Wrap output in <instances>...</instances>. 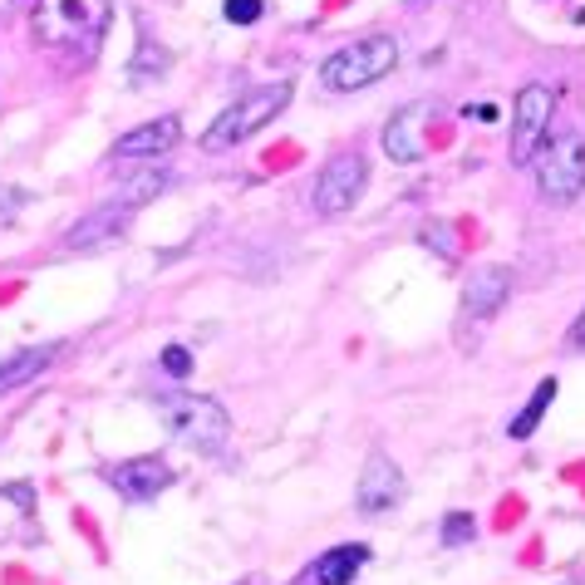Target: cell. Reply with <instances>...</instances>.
<instances>
[{"instance_id": "30bf717a", "label": "cell", "mask_w": 585, "mask_h": 585, "mask_svg": "<svg viewBox=\"0 0 585 585\" xmlns=\"http://www.w3.org/2000/svg\"><path fill=\"white\" fill-rule=\"evenodd\" d=\"M104 482H109L114 492H123L128 502H153L158 492L173 487V468H168L163 458H128V463L104 468Z\"/></svg>"}, {"instance_id": "52a82bcc", "label": "cell", "mask_w": 585, "mask_h": 585, "mask_svg": "<svg viewBox=\"0 0 585 585\" xmlns=\"http://www.w3.org/2000/svg\"><path fill=\"white\" fill-rule=\"evenodd\" d=\"M551 114H556V94H551V89L527 84V89L517 94V109H512V148H507L517 168H527L531 158H536V148L546 143Z\"/></svg>"}, {"instance_id": "e0dca14e", "label": "cell", "mask_w": 585, "mask_h": 585, "mask_svg": "<svg viewBox=\"0 0 585 585\" xmlns=\"http://www.w3.org/2000/svg\"><path fill=\"white\" fill-rule=\"evenodd\" d=\"M163 187H168V168H148V173H138L133 182H123V197H118V202L138 212V207H143L148 197H158Z\"/></svg>"}, {"instance_id": "2e32d148", "label": "cell", "mask_w": 585, "mask_h": 585, "mask_svg": "<svg viewBox=\"0 0 585 585\" xmlns=\"http://www.w3.org/2000/svg\"><path fill=\"white\" fill-rule=\"evenodd\" d=\"M556 394H561V384H556V379H541V384L531 389L527 409H522L517 418H512V423H507V433H512L517 443H522V438H531V433H536V423L546 418V409H551V399H556Z\"/></svg>"}, {"instance_id": "4fadbf2b", "label": "cell", "mask_w": 585, "mask_h": 585, "mask_svg": "<svg viewBox=\"0 0 585 585\" xmlns=\"http://www.w3.org/2000/svg\"><path fill=\"white\" fill-rule=\"evenodd\" d=\"M177 138H182V123H177L173 114L153 118V123H143V128H133V133H123V138H118L114 158H163Z\"/></svg>"}, {"instance_id": "3957f363", "label": "cell", "mask_w": 585, "mask_h": 585, "mask_svg": "<svg viewBox=\"0 0 585 585\" xmlns=\"http://www.w3.org/2000/svg\"><path fill=\"white\" fill-rule=\"evenodd\" d=\"M399 64V40L394 35H369V40H354L345 50L320 64V84L330 94H354V89H369L379 84L389 69Z\"/></svg>"}, {"instance_id": "8fae6325", "label": "cell", "mask_w": 585, "mask_h": 585, "mask_svg": "<svg viewBox=\"0 0 585 585\" xmlns=\"http://www.w3.org/2000/svg\"><path fill=\"white\" fill-rule=\"evenodd\" d=\"M512 295V271L507 266H482L472 271L468 286H463V320L468 325H487Z\"/></svg>"}, {"instance_id": "8992f818", "label": "cell", "mask_w": 585, "mask_h": 585, "mask_svg": "<svg viewBox=\"0 0 585 585\" xmlns=\"http://www.w3.org/2000/svg\"><path fill=\"white\" fill-rule=\"evenodd\" d=\"M364 182H369V163H364L359 153H340V158H330V163L320 168L310 202H315L320 217H345L354 202L364 197Z\"/></svg>"}, {"instance_id": "277c9868", "label": "cell", "mask_w": 585, "mask_h": 585, "mask_svg": "<svg viewBox=\"0 0 585 585\" xmlns=\"http://www.w3.org/2000/svg\"><path fill=\"white\" fill-rule=\"evenodd\" d=\"M536 187L546 202L566 207L576 202L585 187V138L576 128H561V133H546V143L536 148Z\"/></svg>"}, {"instance_id": "ac0fdd59", "label": "cell", "mask_w": 585, "mask_h": 585, "mask_svg": "<svg viewBox=\"0 0 585 585\" xmlns=\"http://www.w3.org/2000/svg\"><path fill=\"white\" fill-rule=\"evenodd\" d=\"M163 69H168V50H158L153 40H143L138 55H133V64H128V79H133V84H153Z\"/></svg>"}, {"instance_id": "5b68a950", "label": "cell", "mask_w": 585, "mask_h": 585, "mask_svg": "<svg viewBox=\"0 0 585 585\" xmlns=\"http://www.w3.org/2000/svg\"><path fill=\"white\" fill-rule=\"evenodd\" d=\"M158 413L168 418V428H173L182 443H192V448H202V453H217V448H227V438H232L227 409H222L217 399H207V394H163V399H158Z\"/></svg>"}, {"instance_id": "ba28073f", "label": "cell", "mask_w": 585, "mask_h": 585, "mask_svg": "<svg viewBox=\"0 0 585 585\" xmlns=\"http://www.w3.org/2000/svg\"><path fill=\"white\" fill-rule=\"evenodd\" d=\"M354 502H359V512H369V517L394 512V507L404 502V472H399V463L384 458V453H374V458L364 463V472H359Z\"/></svg>"}, {"instance_id": "cb8c5ba5", "label": "cell", "mask_w": 585, "mask_h": 585, "mask_svg": "<svg viewBox=\"0 0 585 585\" xmlns=\"http://www.w3.org/2000/svg\"><path fill=\"white\" fill-rule=\"evenodd\" d=\"M571 345H581V350H585V310H581V320L571 325Z\"/></svg>"}, {"instance_id": "5bb4252c", "label": "cell", "mask_w": 585, "mask_h": 585, "mask_svg": "<svg viewBox=\"0 0 585 585\" xmlns=\"http://www.w3.org/2000/svg\"><path fill=\"white\" fill-rule=\"evenodd\" d=\"M369 561V546H335V551H325L305 576H300V585H350L354 576H359V566Z\"/></svg>"}, {"instance_id": "9c48e42d", "label": "cell", "mask_w": 585, "mask_h": 585, "mask_svg": "<svg viewBox=\"0 0 585 585\" xmlns=\"http://www.w3.org/2000/svg\"><path fill=\"white\" fill-rule=\"evenodd\" d=\"M428 118H433V99H413L404 104L399 114L384 123V133H379V143H384V153L394 158V163H418L423 158V128H428Z\"/></svg>"}, {"instance_id": "7402d4cb", "label": "cell", "mask_w": 585, "mask_h": 585, "mask_svg": "<svg viewBox=\"0 0 585 585\" xmlns=\"http://www.w3.org/2000/svg\"><path fill=\"white\" fill-rule=\"evenodd\" d=\"M448 236H453V232H448L443 222H433V227H423V241H428V246H438L443 256H458V246H453Z\"/></svg>"}, {"instance_id": "7c38bea8", "label": "cell", "mask_w": 585, "mask_h": 585, "mask_svg": "<svg viewBox=\"0 0 585 585\" xmlns=\"http://www.w3.org/2000/svg\"><path fill=\"white\" fill-rule=\"evenodd\" d=\"M133 222V207H123V202H109V207H99V212H89L84 222H74L69 236H64V251H94V246H104V241H114L123 227Z\"/></svg>"}, {"instance_id": "9a60e30c", "label": "cell", "mask_w": 585, "mask_h": 585, "mask_svg": "<svg viewBox=\"0 0 585 585\" xmlns=\"http://www.w3.org/2000/svg\"><path fill=\"white\" fill-rule=\"evenodd\" d=\"M50 359H55V350H25V354L0 359V394H10V389L30 384L35 374H45V369H50Z\"/></svg>"}, {"instance_id": "6da1fadb", "label": "cell", "mask_w": 585, "mask_h": 585, "mask_svg": "<svg viewBox=\"0 0 585 585\" xmlns=\"http://www.w3.org/2000/svg\"><path fill=\"white\" fill-rule=\"evenodd\" d=\"M109 20H114V0H40L35 5V40L59 55L94 59Z\"/></svg>"}, {"instance_id": "d4e9b609", "label": "cell", "mask_w": 585, "mask_h": 585, "mask_svg": "<svg viewBox=\"0 0 585 585\" xmlns=\"http://www.w3.org/2000/svg\"><path fill=\"white\" fill-rule=\"evenodd\" d=\"M10 5H15V0H0V10H10Z\"/></svg>"}, {"instance_id": "d6986e66", "label": "cell", "mask_w": 585, "mask_h": 585, "mask_svg": "<svg viewBox=\"0 0 585 585\" xmlns=\"http://www.w3.org/2000/svg\"><path fill=\"white\" fill-rule=\"evenodd\" d=\"M261 10H266L261 0H227V5H222V15H227L232 25H256V20H261Z\"/></svg>"}, {"instance_id": "603a6c76", "label": "cell", "mask_w": 585, "mask_h": 585, "mask_svg": "<svg viewBox=\"0 0 585 585\" xmlns=\"http://www.w3.org/2000/svg\"><path fill=\"white\" fill-rule=\"evenodd\" d=\"M468 118H477V123H492V118H497V109H492V104H477V109H468Z\"/></svg>"}, {"instance_id": "7a4b0ae2", "label": "cell", "mask_w": 585, "mask_h": 585, "mask_svg": "<svg viewBox=\"0 0 585 585\" xmlns=\"http://www.w3.org/2000/svg\"><path fill=\"white\" fill-rule=\"evenodd\" d=\"M286 104H291V79H276V84H256V89H246L232 109H222L217 123L202 133V148H212V153H217V148H236L241 138L261 133L276 114H286Z\"/></svg>"}, {"instance_id": "ffe728a7", "label": "cell", "mask_w": 585, "mask_h": 585, "mask_svg": "<svg viewBox=\"0 0 585 585\" xmlns=\"http://www.w3.org/2000/svg\"><path fill=\"white\" fill-rule=\"evenodd\" d=\"M472 531H477V522H472V512H453V517L443 522V541H448V546H458V541H468Z\"/></svg>"}, {"instance_id": "44dd1931", "label": "cell", "mask_w": 585, "mask_h": 585, "mask_svg": "<svg viewBox=\"0 0 585 585\" xmlns=\"http://www.w3.org/2000/svg\"><path fill=\"white\" fill-rule=\"evenodd\" d=\"M163 369H168L173 379H187V374H192V350H187V345H168V350H163Z\"/></svg>"}]
</instances>
